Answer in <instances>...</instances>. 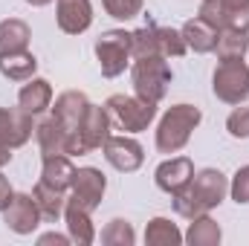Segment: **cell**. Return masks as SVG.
<instances>
[{"mask_svg":"<svg viewBox=\"0 0 249 246\" xmlns=\"http://www.w3.org/2000/svg\"><path fill=\"white\" fill-rule=\"evenodd\" d=\"M72 200H78L87 211H96L102 206V197H105V188H107V180L99 168L87 165V168H75V177H72Z\"/></svg>","mask_w":249,"mask_h":246,"instance_id":"12","label":"cell"},{"mask_svg":"<svg viewBox=\"0 0 249 246\" xmlns=\"http://www.w3.org/2000/svg\"><path fill=\"white\" fill-rule=\"evenodd\" d=\"M220 238H223V232H220L217 220H212L209 214L194 217V220L188 223V232L183 235V241L191 244V246H217Z\"/></svg>","mask_w":249,"mask_h":246,"instance_id":"26","label":"cell"},{"mask_svg":"<svg viewBox=\"0 0 249 246\" xmlns=\"http://www.w3.org/2000/svg\"><path fill=\"white\" fill-rule=\"evenodd\" d=\"M130 81H133V93L151 105H160L168 93L171 84V67L168 58L162 55H145V58H133L130 67Z\"/></svg>","mask_w":249,"mask_h":246,"instance_id":"4","label":"cell"},{"mask_svg":"<svg viewBox=\"0 0 249 246\" xmlns=\"http://www.w3.org/2000/svg\"><path fill=\"white\" fill-rule=\"evenodd\" d=\"M64 194H67V191H58V188L47 185L44 180H38V185L32 188V197H35V203H38L44 220H53V223H55L64 214V206H67V197H64Z\"/></svg>","mask_w":249,"mask_h":246,"instance_id":"23","label":"cell"},{"mask_svg":"<svg viewBox=\"0 0 249 246\" xmlns=\"http://www.w3.org/2000/svg\"><path fill=\"white\" fill-rule=\"evenodd\" d=\"M50 105H53V87L47 78H29L18 93V107L32 113V116L44 113Z\"/></svg>","mask_w":249,"mask_h":246,"instance_id":"19","label":"cell"},{"mask_svg":"<svg viewBox=\"0 0 249 246\" xmlns=\"http://www.w3.org/2000/svg\"><path fill=\"white\" fill-rule=\"evenodd\" d=\"M55 20L61 32L81 35L93 23V6L90 0H55Z\"/></svg>","mask_w":249,"mask_h":246,"instance_id":"14","label":"cell"},{"mask_svg":"<svg viewBox=\"0 0 249 246\" xmlns=\"http://www.w3.org/2000/svg\"><path fill=\"white\" fill-rule=\"evenodd\" d=\"M96 58H99V67H102L105 78L122 75L124 67L133 61L130 32H124V29H107V32H102L99 41H96Z\"/></svg>","mask_w":249,"mask_h":246,"instance_id":"6","label":"cell"},{"mask_svg":"<svg viewBox=\"0 0 249 246\" xmlns=\"http://www.w3.org/2000/svg\"><path fill=\"white\" fill-rule=\"evenodd\" d=\"M226 194H229V180L217 168H203L191 177V183L180 194H174V211L186 220H194L217 209L226 200Z\"/></svg>","mask_w":249,"mask_h":246,"instance_id":"1","label":"cell"},{"mask_svg":"<svg viewBox=\"0 0 249 246\" xmlns=\"http://www.w3.org/2000/svg\"><path fill=\"white\" fill-rule=\"evenodd\" d=\"M3 223L15 235H32L41 223V209L32 194H12L9 206L3 209Z\"/></svg>","mask_w":249,"mask_h":246,"instance_id":"10","label":"cell"},{"mask_svg":"<svg viewBox=\"0 0 249 246\" xmlns=\"http://www.w3.org/2000/svg\"><path fill=\"white\" fill-rule=\"evenodd\" d=\"M32 113L20 110V107H0V145L9 148H20L32 139Z\"/></svg>","mask_w":249,"mask_h":246,"instance_id":"13","label":"cell"},{"mask_svg":"<svg viewBox=\"0 0 249 246\" xmlns=\"http://www.w3.org/2000/svg\"><path fill=\"white\" fill-rule=\"evenodd\" d=\"M212 90L226 105H244L249 99V67L244 58L220 61L212 75Z\"/></svg>","mask_w":249,"mask_h":246,"instance_id":"5","label":"cell"},{"mask_svg":"<svg viewBox=\"0 0 249 246\" xmlns=\"http://www.w3.org/2000/svg\"><path fill=\"white\" fill-rule=\"evenodd\" d=\"M145 244L148 246H177V244H183V232L168 217H154L145 226Z\"/></svg>","mask_w":249,"mask_h":246,"instance_id":"27","label":"cell"},{"mask_svg":"<svg viewBox=\"0 0 249 246\" xmlns=\"http://www.w3.org/2000/svg\"><path fill=\"white\" fill-rule=\"evenodd\" d=\"M35 70H38V58L29 50L12 53V55H3L0 58V72L9 81H29V78H35Z\"/></svg>","mask_w":249,"mask_h":246,"instance_id":"25","label":"cell"},{"mask_svg":"<svg viewBox=\"0 0 249 246\" xmlns=\"http://www.w3.org/2000/svg\"><path fill=\"white\" fill-rule=\"evenodd\" d=\"M102 244L105 246H133L136 244V232L133 226L122 220V217H113L105 229H102Z\"/></svg>","mask_w":249,"mask_h":246,"instance_id":"28","label":"cell"},{"mask_svg":"<svg viewBox=\"0 0 249 246\" xmlns=\"http://www.w3.org/2000/svg\"><path fill=\"white\" fill-rule=\"evenodd\" d=\"M229 194H232V200H235L238 206L249 203V165H244V168L235 171V177H232V183H229Z\"/></svg>","mask_w":249,"mask_h":246,"instance_id":"31","label":"cell"},{"mask_svg":"<svg viewBox=\"0 0 249 246\" xmlns=\"http://www.w3.org/2000/svg\"><path fill=\"white\" fill-rule=\"evenodd\" d=\"M12 194H15V191H12V185H9V180H6V177L0 174V211H3L6 206H9V200H12Z\"/></svg>","mask_w":249,"mask_h":246,"instance_id":"33","label":"cell"},{"mask_svg":"<svg viewBox=\"0 0 249 246\" xmlns=\"http://www.w3.org/2000/svg\"><path fill=\"white\" fill-rule=\"evenodd\" d=\"M102 6L116 20H130L142 12V0H102Z\"/></svg>","mask_w":249,"mask_h":246,"instance_id":"29","label":"cell"},{"mask_svg":"<svg viewBox=\"0 0 249 246\" xmlns=\"http://www.w3.org/2000/svg\"><path fill=\"white\" fill-rule=\"evenodd\" d=\"M197 18L214 26L217 32L220 29L249 32V0H203Z\"/></svg>","mask_w":249,"mask_h":246,"instance_id":"9","label":"cell"},{"mask_svg":"<svg viewBox=\"0 0 249 246\" xmlns=\"http://www.w3.org/2000/svg\"><path fill=\"white\" fill-rule=\"evenodd\" d=\"M93 211H87L78 200L67 197V206H64V220H67V235L70 241L78 246H90L96 241V229H93V220H90Z\"/></svg>","mask_w":249,"mask_h":246,"instance_id":"17","label":"cell"},{"mask_svg":"<svg viewBox=\"0 0 249 246\" xmlns=\"http://www.w3.org/2000/svg\"><path fill=\"white\" fill-rule=\"evenodd\" d=\"M102 151H105V159H107L116 171H122V174H133V171L142 168V162H145L142 145H139L136 139H130V136H107L105 145H102Z\"/></svg>","mask_w":249,"mask_h":246,"instance_id":"11","label":"cell"},{"mask_svg":"<svg viewBox=\"0 0 249 246\" xmlns=\"http://www.w3.org/2000/svg\"><path fill=\"white\" fill-rule=\"evenodd\" d=\"M191 177H194V162L188 159V157H171V159H165V162H160V168L154 171V180L157 185L165 191V194H180L188 183H191Z\"/></svg>","mask_w":249,"mask_h":246,"instance_id":"15","label":"cell"},{"mask_svg":"<svg viewBox=\"0 0 249 246\" xmlns=\"http://www.w3.org/2000/svg\"><path fill=\"white\" fill-rule=\"evenodd\" d=\"M105 107H107V113L119 122V127L127 130V133L145 130L148 124L154 122V116H157V105H151V102H145V99H139V96H124V93L110 96Z\"/></svg>","mask_w":249,"mask_h":246,"instance_id":"8","label":"cell"},{"mask_svg":"<svg viewBox=\"0 0 249 246\" xmlns=\"http://www.w3.org/2000/svg\"><path fill=\"white\" fill-rule=\"evenodd\" d=\"M130 53H133V58H145V55L180 58V55L188 53V47L183 41V32H177L171 26L145 23L142 29L130 32Z\"/></svg>","mask_w":249,"mask_h":246,"instance_id":"3","label":"cell"},{"mask_svg":"<svg viewBox=\"0 0 249 246\" xmlns=\"http://www.w3.org/2000/svg\"><path fill=\"white\" fill-rule=\"evenodd\" d=\"M12 151H15V148H9V145H0V168L12 162Z\"/></svg>","mask_w":249,"mask_h":246,"instance_id":"34","label":"cell"},{"mask_svg":"<svg viewBox=\"0 0 249 246\" xmlns=\"http://www.w3.org/2000/svg\"><path fill=\"white\" fill-rule=\"evenodd\" d=\"M180 32H183V41H186L188 50H194V53H200V55L214 53V44H217V29H214V26H209L206 20H200V18L186 20Z\"/></svg>","mask_w":249,"mask_h":246,"instance_id":"21","label":"cell"},{"mask_svg":"<svg viewBox=\"0 0 249 246\" xmlns=\"http://www.w3.org/2000/svg\"><path fill=\"white\" fill-rule=\"evenodd\" d=\"M75 177V165L70 162L67 154H55V157H44V165H41V180L58 191H67L72 185Z\"/></svg>","mask_w":249,"mask_h":246,"instance_id":"22","label":"cell"},{"mask_svg":"<svg viewBox=\"0 0 249 246\" xmlns=\"http://www.w3.org/2000/svg\"><path fill=\"white\" fill-rule=\"evenodd\" d=\"M107 136H110V113H107V107H99V105L90 102V107L84 113V122L75 130V136L70 139V157L93 154L96 148L105 145Z\"/></svg>","mask_w":249,"mask_h":246,"instance_id":"7","label":"cell"},{"mask_svg":"<svg viewBox=\"0 0 249 246\" xmlns=\"http://www.w3.org/2000/svg\"><path fill=\"white\" fill-rule=\"evenodd\" d=\"M90 107V99L81 93V90H67L55 99V107H53V116L64 124V130L70 133V139L75 136V130L84 122V113Z\"/></svg>","mask_w":249,"mask_h":246,"instance_id":"16","label":"cell"},{"mask_svg":"<svg viewBox=\"0 0 249 246\" xmlns=\"http://www.w3.org/2000/svg\"><path fill=\"white\" fill-rule=\"evenodd\" d=\"M226 130L235 139H249V107H235L226 119Z\"/></svg>","mask_w":249,"mask_h":246,"instance_id":"30","label":"cell"},{"mask_svg":"<svg viewBox=\"0 0 249 246\" xmlns=\"http://www.w3.org/2000/svg\"><path fill=\"white\" fill-rule=\"evenodd\" d=\"M247 50H249V32H241V29H220V32H217L214 55H217L220 61L244 58Z\"/></svg>","mask_w":249,"mask_h":246,"instance_id":"24","label":"cell"},{"mask_svg":"<svg viewBox=\"0 0 249 246\" xmlns=\"http://www.w3.org/2000/svg\"><path fill=\"white\" fill-rule=\"evenodd\" d=\"M29 38H32V32L20 18L0 20V58L12 55V53H23L29 47Z\"/></svg>","mask_w":249,"mask_h":246,"instance_id":"20","label":"cell"},{"mask_svg":"<svg viewBox=\"0 0 249 246\" xmlns=\"http://www.w3.org/2000/svg\"><path fill=\"white\" fill-rule=\"evenodd\" d=\"M35 139L44 157H55V154L70 157V133L64 130V124L55 116H47L44 122L35 124Z\"/></svg>","mask_w":249,"mask_h":246,"instance_id":"18","label":"cell"},{"mask_svg":"<svg viewBox=\"0 0 249 246\" xmlns=\"http://www.w3.org/2000/svg\"><path fill=\"white\" fill-rule=\"evenodd\" d=\"M38 244H41V246H47V244L67 246V244H72V241H70V235H58V232H50V235H41V238H38Z\"/></svg>","mask_w":249,"mask_h":246,"instance_id":"32","label":"cell"},{"mask_svg":"<svg viewBox=\"0 0 249 246\" xmlns=\"http://www.w3.org/2000/svg\"><path fill=\"white\" fill-rule=\"evenodd\" d=\"M200 122H203V113L194 105H174V107H168L162 113L160 124H157V151L160 154L183 151Z\"/></svg>","mask_w":249,"mask_h":246,"instance_id":"2","label":"cell"},{"mask_svg":"<svg viewBox=\"0 0 249 246\" xmlns=\"http://www.w3.org/2000/svg\"><path fill=\"white\" fill-rule=\"evenodd\" d=\"M29 6H47V3H53V0H26Z\"/></svg>","mask_w":249,"mask_h":246,"instance_id":"35","label":"cell"}]
</instances>
